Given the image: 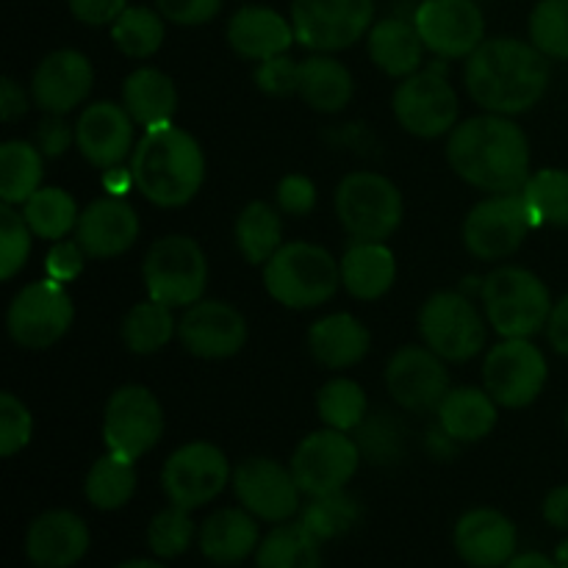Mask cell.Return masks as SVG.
<instances>
[{"instance_id": "46", "label": "cell", "mask_w": 568, "mask_h": 568, "mask_svg": "<svg viewBox=\"0 0 568 568\" xmlns=\"http://www.w3.org/2000/svg\"><path fill=\"white\" fill-rule=\"evenodd\" d=\"M33 231L14 205H0V277L11 281L31 255Z\"/></svg>"}, {"instance_id": "15", "label": "cell", "mask_w": 568, "mask_h": 568, "mask_svg": "<svg viewBox=\"0 0 568 568\" xmlns=\"http://www.w3.org/2000/svg\"><path fill=\"white\" fill-rule=\"evenodd\" d=\"M532 220L521 192L491 194L480 200L464 220V244L475 258H510L525 244Z\"/></svg>"}, {"instance_id": "22", "label": "cell", "mask_w": 568, "mask_h": 568, "mask_svg": "<svg viewBox=\"0 0 568 568\" xmlns=\"http://www.w3.org/2000/svg\"><path fill=\"white\" fill-rule=\"evenodd\" d=\"M75 144L98 170L120 166L133 153V116L109 100L87 105L75 122Z\"/></svg>"}, {"instance_id": "25", "label": "cell", "mask_w": 568, "mask_h": 568, "mask_svg": "<svg viewBox=\"0 0 568 568\" xmlns=\"http://www.w3.org/2000/svg\"><path fill=\"white\" fill-rule=\"evenodd\" d=\"M87 521L72 510H48L28 527L26 555L37 568H72L89 552Z\"/></svg>"}, {"instance_id": "3", "label": "cell", "mask_w": 568, "mask_h": 568, "mask_svg": "<svg viewBox=\"0 0 568 568\" xmlns=\"http://www.w3.org/2000/svg\"><path fill=\"white\" fill-rule=\"evenodd\" d=\"M131 172L139 194L159 209L192 203L205 181V153L197 139L178 128L144 131L131 155Z\"/></svg>"}, {"instance_id": "17", "label": "cell", "mask_w": 568, "mask_h": 568, "mask_svg": "<svg viewBox=\"0 0 568 568\" xmlns=\"http://www.w3.org/2000/svg\"><path fill=\"white\" fill-rule=\"evenodd\" d=\"M414 26L438 59H469L486 42V20L475 0H422Z\"/></svg>"}, {"instance_id": "56", "label": "cell", "mask_w": 568, "mask_h": 568, "mask_svg": "<svg viewBox=\"0 0 568 568\" xmlns=\"http://www.w3.org/2000/svg\"><path fill=\"white\" fill-rule=\"evenodd\" d=\"M544 519L555 530H568V483L547 494V499H544Z\"/></svg>"}, {"instance_id": "19", "label": "cell", "mask_w": 568, "mask_h": 568, "mask_svg": "<svg viewBox=\"0 0 568 568\" xmlns=\"http://www.w3.org/2000/svg\"><path fill=\"white\" fill-rule=\"evenodd\" d=\"M178 338L194 358L225 361L247 344V320L242 311L222 300H200L189 305L178 322Z\"/></svg>"}, {"instance_id": "2", "label": "cell", "mask_w": 568, "mask_h": 568, "mask_svg": "<svg viewBox=\"0 0 568 568\" xmlns=\"http://www.w3.org/2000/svg\"><path fill=\"white\" fill-rule=\"evenodd\" d=\"M464 81L469 98L488 114L516 116L547 94L552 67L532 42L494 37L466 59Z\"/></svg>"}, {"instance_id": "45", "label": "cell", "mask_w": 568, "mask_h": 568, "mask_svg": "<svg viewBox=\"0 0 568 568\" xmlns=\"http://www.w3.org/2000/svg\"><path fill=\"white\" fill-rule=\"evenodd\" d=\"M530 42L547 59L568 61V0H541L532 9Z\"/></svg>"}, {"instance_id": "11", "label": "cell", "mask_w": 568, "mask_h": 568, "mask_svg": "<svg viewBox=\"0 0 568 568\" xmlns=\"http://www.w3.org/2000/svg\"><path fill=\"white\" fill-rule=\"evenodd\" d=\"M164 436V410L155 394L144 386H122L105 403V453L136 464Z\"/></svg>"}, {"instance_id": "43", "label": "cell", "mask_w": 568, "mask_h": 568, "mask_svg": "<svg viewBox=\"0 0 568 568\" xmlns=\"http://www.w3.org/2000/svg\"><path fill=\"white\" fill-rule=\"evenodd\" d=\"M361 519V505L347 491L325 494V497H311L308 508L303 510V525L316 541H331L353 530Z\"/></svg>"}, {"instance_id": "14", "label": "cell", "mask_w": 568, "mask_h": 568, "mask_svg": "<svg viewBox=\"0 0 568 568\" xmlns=\"http://www.w3.org/2000/svg\"><path fill=\"white\" fill-rule=\"evenodd\" d=\"M358 444L347 433L325 427V430L308 433L297 444L288 469L305 497H325V494L344 491L358 471Z\"/></svg>"}, {"instance_id": "27", "label": "cell", "mask_w": 568, "mask_h": 568, "mask_svg": "<svg viewBox=\"0 0 568 568\" xmlns=\"http://www.w3.org/2000/svg\"><path fill=\"white\" fill-rule=\"evenodd\" d=\"M258 521L244 508H222L200 527V552L216 566H236L258 549Z\"/></svg>"}, {"instance_id": "38", "label": "cell", "mask_w": 568, "mask_h": 568, "mask_svg": "<svg viewBox=\"0 0 568 568\" xmlns=\"http://www.w3.org/2000/svg\"><path fill=\"white\" fill-rule=\"evenodd\" d=\"M89 505L98 510H120L136 494V469L131 460H122L116 455L105 453L103 458L94 460L89 469L87 483H83Z\"/></svg>"}, {"instance_id": "61", "label": "cell", "mask_w": 568, "mask_h": 568, "mask_svg": "<svg viewBox=\"0 0 568 568\" xmlns=\"http://www.w3.org/2000/svg\"><path fill=\"white\" fill-rule=\"evenodd\" d=\"M566 427H568V405H566Z\"/></svg>"}, {"instance_id": "58", "label": "cell", "mask_w": 568, "mask_h": 568, "mask_svg": "<svg viewBox=\"0 0 568 568\" xmlns=\"http://www.w3.org/2000/svg\"><path fill=\"white\" fill-rule=\"evenodd\" d=\"M503 568H558V564L549 560L547 555L541 552H527V555H516V558Z\"/></svg>"}, {"instance_id": "29", "label": "cell", "mask_w": 568, "mask_h": 568, "mask_svg": "<svg viewBox=\"0 0 568 568\" xmlns=\"http://www.w3.org/2000/svg\"><path fill=\"white\" fill-rule=\"evenodd\" d=\"M369 347V331L353 314L322 316L308 331L311 355L327 369H349V366L361 364Z\"/></svg>"}, {"instance_id": "60", "label": "cell", "mask_w": 568, "mask_h": 568, "mask_svg": "<svg viewBox=\"0 0 568 568\" xmlns=\"http://www.w3.org/2000/svg\"><path fill=\"white\" fill-rule=\"evenodd\" d=\"M555 564H558V568H568V538L560 544L558 552H555Z\"/></svg>"}, {"instance_id": "37", "label": "cell", "mask_w": 568, "mask_h": 568, "mask_svg": "<svg viewBox=\"0 0 568 568\" xmlns=\"http://www.w3.org/2000/svg\"><path fill=\"white\" fill-rule=\"evenodd\" d=\"M122 342L133 355H153L164 349L178 333L175 314L170 305L148 297L144 303H136L122 320Z\"/></svg>"}, {"instance_id": "41", "label": "cell", "mask_w": 568, "mask_h": 568, "mask_svg": "<svg viewBox=\"0 0 568 568\" xmlns=\"http://www.w3.org/2000/svg\"><path fill=\"white\" fill-rule=\"evenodd\" d=\"M527 209H530L532 227L552 225L568 227V172L541 170L527 178L521 189Z\"/></svg>"}, {"instance_id": "21", "label": "cell", "mask_w": 568, "mask_h": 568, "mask_svg": "<svg viewBox=\"0 0 568 568\" xmlns=\"http://www.w3.org/2000/svg\"><path fill=\"white\" fill-rule=\"evenodd\" d=\"M92 61L81 50H55L44 55L31 78V98L44 114L67 116L92 94Z\"/></svg>"}, {"instance_id": "28", "label": "cell", "mask_w": 568, "mask_h": 568, "mask_svg": "<svg viewBox=\"0 0 568 568\" xmlns=\"http://www.w3.org/2000/svg\"><path fill=\"white\" fill-rule=\"evenodd\" d=\"M122 105L144 131L172 125L178 111V87L166 72L139 67L122 83Z\"/></svg>"}, {"instance_id": "40", "label": "cell", "mask_w": 568, "mask_h": 568, "mask_svg": "<svg viewBox=\"0 0 568 568\" xmlns=\"http://www.w3.org/2000/svg\"><path fill=\"white\" fill-rule=\"evenodd\" d=\"M22 216H26L33 236L59 242V239H64L78 225V216L81 214H78L75 200L64 189L42 186L22 205Z\"/></svg>"}, {"instance_id": "51", "label": "cell", "mask_w": 568, "mask_h": 568, "mask_svg": "<svg viewBox=\"0 0 568 568\" xmlns=\"http://www.w3.org/2000/svg\"><path fill=\"white\" fill-rule=\"evenodd\" d=\"M161 17L175 26H205L222 9V0H155Z\"/></svg>"}, {"instance_id": "8", "label": "cell", "mask_w": 568, "mask_h": 568, "mask_svg": "<svg viewBox=\"0 0 568 568\" xmlns=\"http://www.w3.org/2000/svg\"><path fill=\"white\" fill-rule=\"evenodd\" d=\"M394 116L399 128L419 139H438L444 133H453L458 125L460 103L453 83L447 81V64L436 61L430 67H422L414 75L403 78L394 89Z\"/></svg>"}, {"instance_id": "48", "label": "cell", "mask_w": 568, "mask_h": 568, "mask_svg": "<svg viewBox=\"0 0 568 568\" xmlns=\"http://www.w3.org/2000/svg\"><path fill=\"white\" fill-rule=\"evenodd\" d=\"M255 87H258L264 94H270V98H288V94H297L300 61H294L288 53L258 61V70H255Z\"/></svg>"}, {"instance_id": "26", "label": "cell", "mask_w": 568, "mask_h": 568, "mask_svg": "<svg viewBox=\"0 0 568 568\" xmlns=\"http://www.w3.org/2000/svg\"><path fill=\"white\" fill-rule=\"evenodd\" d=\"M294 37L292 20L266 6H244L227 22V44L247 61H266L288 53Z\"/></svg>"}, {"instance_id": "34", "label": "cell", "mask_w": 568, "mask_h": 568, "mask_svg": "<svg viewBox=\"0 0 568 568\" xmlns=\"http://www.w3.org/2000/svg\"><path fill=\"white\" fill-rule=\"evenodd\" d=\"M44 155L33 142L9 139L0 144V200L6 205H26L42 189Z\"/></svg>"}, {"instance_id": "23", "label": "cell", "mask_w": 568, "mask_h": 568, "mask_svg": "<svg viewBox=\"0 0 568 568\" xmlns=\"http://www.w3.org/2000/svg\"><path fill=\"white\" fill-rule=\"evenodd\" d=\"M75 239L89 258H116L139 239V214L122 197H100L81 211Z\"/></svg>"}, {"instance_id": "55", "label": "cell", "mask_w": 568, "mask_h": 568, "mask_svg": "<svg viewBox=\"0 0 568 568\" xmlns=\"http://www.w3.org/2000/svg\"><path fill=\"white\" fill-rule=\"evenodd\" d=\"M547 338L555 347V353L568 358V294L552 305V314L547 322Z\"/></svg>"}, {"instance_id": "54", "label": "cell", "mask_w": 568, "mask_h": 568, "mask_svg": "<svg viewBox=\"0 0 568 568\" xmlns=\"http://www.w3.org/2000/svg\"><path fill=\"white\" fill-rule=\"evenodd\" d=\"M26 111H28L26 89H22L14 78L6 75L3 81H0V116H3L6 122H14L20 120Z\"/></svg>"}, {"instance_id": "24", "label": "cell", "mask_w": 568, "mask_h": 568, "mask_svg": "<svg viewBox=\"0 0 568 568\" xmlns=\"http://www.w3.org/2000/svg\"><path fill=\"white\" fill-rule=\"evenodd\" d=\"M516 525L494 508H475L455 525V549L471 568H503L516 558Z\"/></svg>"}, {"instance_id": "7", "label": "cell", "mask_w": 568, "mask_h": 568, "mask_svg": "<svg viewBox=\"0 0 568 568\" xmlns=\"http://www.w3.org/2000/svg\"><path fill=\"white\" fill-rule=\"evenodd\" d=\"M142 275L148 297L170 308H189L203 300L209 286V261L194 239L164 236L144 255Z\"/></svg>"}, {"instance_id": "50", "label": "cell", "mask_w": 568, "mask_h": 568, "mask_svg": "<svg viewBox=\"0 0 568 568\" xmlns=\"http://www.w3.org/2000/svg\"><path fill=\"white\" fill-rule=\"evenodd\" d=\"M87 258L89 255L83 253V247L78 244V239L75 242H64V239H59V242L50 247L48 258H44V272H48L50 281L70 283L81 275Z\"/></svg>"}, {"instance_id": "36", "label": "cell", "mask_w": 568, "mask_h": 568, "mask_svg": "<svg viewBox=\"0 0 568 568\" xmlns=\"http://www.w3.org/2000/svg\"><path fill=\"white\" fill-rule=\"evenodd\" d=\"M320 544L303 521H283L255 549L258 568H322Z\"/></svg>"}, {"instance_id": "32", "label": "cell", "mask_w": 568, "mask_h": 568, "mask_svg": "<svg viewBox=\"0 0 568 568\" xmlns=\"http://www.w3.org/2000/svg\"><path fill=\"white\" fill-rule=\"evenodd\" d=\"M342 283L355 300H381L397 281V258L383 242H355L342 258Z\"/></svg>"}, {"instance_id": "35", "label": "cell", "mask_w": 568, "mask_h": 568, "mask_svg": "<svg viewBox=\"0 0 568 568\" xmlns=\"http://www.w3.org/2000/svg\"><path fill=\"white\" fill-rule=\"evenodd\" d=\"M233 236H236V247L244 258L253 266H264L277 250L283 247V222L277 209H272L264 200H253L250 205H244L242 214H239L236 227H233Z\"/></svg>"}, {"instance_id": "10", "label": "cell", "mask_w": 568, "mask_h": 568, "mask_svg": "<svg viewBox=\"0 0 568 568\" xmlns=\"http://www.w3.org/2000/svg\"><path fill=\"white\" fill-rule=\"evenodd\" d=\"M292 26L303 48L347 50L375 26V0H292Z\"/></svg>"}, {"instance_id": "44", "label": "cell", "mask_w": 568, "mask_h": 568, "mask_svg": "<svg viewBox=\"0 0 568 568\" xmlns=\"http://www.w3.org/2000/svg\"><path fill=\"white\" fill-rule=\"evenodd\" d=\"M192 510L178 508V505H170V508L159 510V514L150 519L148 525V547L153 549L155 558H178V555L186 552L194 541V521Z\"/></svg>"}, {"instance_id": "31", "label": "cell", "mask_w": 568, "mask_h": 568, "mask_svg": "<svg viewBox=\"0 0 568 568\" xmlns=\"http://www.w3.org/2000/svg\"><path fill=\"white\" fill-rule=\"evenodd\" d=\"M499 405L486 388H449L438 405V425L453 442H483L497 427Z\"/></svg>"}, {"instance_id": "12", "label": "cell", "mask_w": 568, "mask_h": 568, "mask_svg": "<svg viewBox=\"0 0 568 568\" xmlns=\"http://www.w3.org/2000/svg\"><path fill=\"white\" fill-rule=\"evenodd\" d=\"M419 333L427 347L449 364L471 361L486 347V320L458 292H438L422 305Z\"/></svg>"}, {"instance_id": "39", "label": "cell", "mask_w": 568, "mask_h": 568, "mask_svg": "<svg viewBox=\"0 0 568 568\" xmlns=\"http://www.w3.org/2000/svg\"><path fill=\"white\" fill-rule=\"evenodd\" d=\"M166 37L164 17L159 9L148 6H128L114 22H111V39L128 59H150L161 50Z\"/></svg>"}, {"instance_id": "1", "label": "cell", "mask_w": 568, "mask_h": 568, "mask_svg": "<svg viewBox=\"0 0 568 568\" xmlns=\"http://www.w3.org/2000/svg\"><path fill=\"white\" fill-rule=\"evenodd\" d=\"M447 161L469 186L491 194L521 192L530 178V142L514 116H471L449 133Z\"/></svg>"}, {"instance_id": "13", "label": "cell", "mask_w": 568, "mask_h": 568, "mask_svg": "<svg viewBox=\"0 0 568 568\" xmlns=\"http://www.w3.org/2000/svg\"><path fill=\"white\" fill-rule=\"evenodd\" d=\"M549 366L530 338H503L483 361V388L503 408H527L541 397Z\"/></svg>"}, {"instance_id": "33", "label": "cell", "mask_w": 568, "mask_h": 568, "mask_svg": "<svg viewBox=\"0 0 568 568\" xmlns=\"http://www.w3.org/2000/svg\"><path fill=\"white\" fill-rule=\"evenodd\" d=\"M297 94L305 105L322 114H338L349 105L355 94L353 72L327 53H316L300 61Z\"/></svg>"}, {"instance_id": "18", "label": "cell", "mask_w": 568, "mask_h": 568, "mask_svg": "<svg viewBox=\"0 0 568 568\" xmlns=\"http://www.w3.org/2000/svg\"><path fill=\"white\" fill-rule=\"evenodd\" d=\"M233 491L244 510L261 521L283 525L300 510V491L292 469L272 458H247L233 469Z\"/></svg>"}, {"instance_id": "47", "label": "cell", "mask_w": 568, "mask_h": 568, "mask_svg": "<svg viewBox=\"0 0 568 568\" xmlns=\"http://www.w3.org/2000/svg\"><path fill=\"white\" fill-rule=\"evenodd\" d=\"M33 436V416L28 405L11 392L0 394V455L11 458L28 447Z\"/></svg>"}, {"instance_id": "42", "label": "cell", "mask_w": 568, "mask_h": 568, "mask_svg": "<svg viewBox=\"0 0 568 568\" xmlns=\"http://www.w3.org/2000/svg\"><path fill=\"white\" fill-rule=\"evenodd\" d=\"M366 394L349 377H333L316 394V414L325 422V427L349 433L364 425L366 419Z\"/></svg>"}, {"instance_id": "52", "label": "cell", "mask_w": 568, "mask_h": 568, "mask_svg": "<svg viewBox=\"0 0 568 568\" xmlns=\"http://www.w3.org/2000/svg\"><path fill=\"white\" fill-rule=\"evenodd\" d=\"M72 139H75V133L70 131L64 116L59 114L44 116L37 125V131H33V144H37L44 159H59V155H64Z\"/></svg>"}, {"instance_id": "6", "label": "cell", "mask_w": 568, "mask_h": 568, "mask_svg": "<svg viewBox=\"0 0 568 568\" xmlns=\"http://www.w3.org/2000/svg\"><path fill=\"white\" fill-rule=\"evenodd\" d=\"M336 216L355 242H386L403 225V194L381 172H349L336 189Z\"/></svg>"}, {"instance_id": "53", "label": "cell", "mask_w": 568, "mask_h": 568, "mask_svg": "<svg viewBox=\"0 0 568 568\" xmlns=\"http://www.w3.org/2000/svg\"><path fill=\"white\" fill-rule=\"evenodd\" d=\"M67 6L87 26H111L128 9V0H67Z\"/></svg>"}, {"instance_id": "16", "label": "cell", "mask_w": 568, "mask_h": 568, "mask_svg": "<svg viewBox=\"0 0 568 568\" xmlns=\"http://www.w3.org/2000/svg\"><path fill=\"white\" fill-rule=\"evenodd\" d=\"M231 477V464L216 444L192 442L166 458L161 486L170 505L194 510L214 503L225 491Z\"/></svg>"}, {"instance_id": "5", "label": "cell", "mask_w": 568, "mask_h": 568, "mask_svg": "<svg viewBox=\"0 0 568 568\" xmlns=\"http://www.w3.org/2000/svg\"><path fill=\"white\" fill-rule=\"evenodd\" d=\"M486 320L503 338H530L547 331L552 294L536 272L525 266H499L480 288Z\"/></svg>"}, {"instance_id": "59", "label": "cell", "mask_w": 568, "mask_h": 568, "mask_svg": "<svg viewBox=\"0 0 568 568\" xmlns=\"http://www.w3.org/2000/svg\"><path fill=\"white\" fill-rule=\"evenodd\" d=\"M116 568H166V566L155 564V560H128V564H120Z\"/></svg>"}, {"instance_id": "57", "label": "cell", "mask_w": 568, "mask_h": 568, "mask_svg": "<svg viewBox=\"0 0 568 568\" xmlns=\"http://www.w3.org/2000/svg\"><path fill=\"white\" fill-rule=\"evenodd\" d=\"M136 186V181H133V172L131 166H111V170L103 172V189L111 194V197H125L131 189Z\"/></svg>"}, {"instance_id": "49", "label": "cell", "mask_w": 568, "mask_h": 568, "mask_svg": "<svg viewBox=\"0 0 568 568\" xmlns=\"http://www.w3.org/2000/svg\"><path fill=\"white\" fill-rule=\"evenodd\" d=\"M277 209L288 216H305L314 211L316 205V186L308 175H300V172H292V175L281 178L277 183Z\"/></svg>"}, {"instance_id": "30", "label": "cell", "mask_w": 568, "mask_h": 568, "mask_svg": "<svg viewBox=\"0 0 568 568\" xmlns=\"http://www.w3.org/2000/svg\"><path fill=\"white\" fill-rule=\"evenodd\" d=\"M366 37H369L366 42H369L372 61L386 75L408 78L422 70V55L427 48L416 31L414 20L386 17V20H377Z\"/></svg>"}, {"instance_id": "9", "label": "cell", "mask_w": 568, "mask_h": 568, "mask_svg": "<svg viewBox=\"0 0 568 568\" xmlns=\"http://www.w3.org/2000/svg\"><path fill=\"white\" fill-rule=\"evenodd\" d=\"M75 320V305L64 283L37 281L14 294L6 314V331L22 349H48L67 336Z\"/></svg>"}, {"instance_id": "4", "label": "cell", "mask_w": 568, "mask_h": 568, "mask_svg": "<svg viewBox=\"0 0 568 568\" xmlns=\"http://www.w3.org/2000/svg\"><path fill=\"white\" fill-rule=\"evenodd\" d=\"M342 283V266L325 247L311 242H288L264 264V286L275 303L286 308H320Z\"/></svg>"}, {"instance_id": "20", "label": "cell", "mask_w": 568, "mask_h": 568, "mask_svg": "<svg viewBox=\"0 0 568 568\" xmlns=\"http://www.w3.org/2000/svg\"><path fill=\"white\" fill-rule=\"evenodd\" d=\"M386 386L394 403L414 414L438 410L449 394V375L444 358L430 347H403L392 355L386 366Z\"/></svg>"}]
</instances>
